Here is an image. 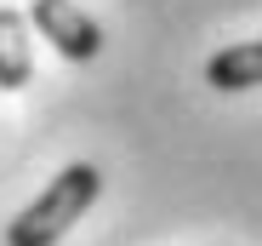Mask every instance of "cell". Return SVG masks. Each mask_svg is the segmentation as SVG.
<instances>
[{"mask_svg": "<svg viewBox=\"0 0 262 246\" xmlns=\"http://www.w3.org/2000/svg\"><path fill=\"white\" fill-rule=\"evenodd\" d=\"M97 195H103V172L92 166V160L63 166V172L6 223V246H57L85 212L97 206Z\"/></svg>", "mask_w": 262, "mask_h": 246, "instance_id": "cell-1", "label": "cell"}, {"mask_svg": "<svg viewBox=\"0 0 262 246\" xmlns=\"http://www.w3.org/2000/svg\"><path fill=\"white\" fill-rule=\"evenodd\" d=\"M29 29H34L40 40H52L69 63H92V58L103 52L97 17L85 12V6H74V0H34V6H29Z\"/></svg>", "mask_w": 262, "mask_h": 246, "instance_id": "cell-2", "label": "cell"}, {"mask_svg": "<svg viewBox=\"0 0 262 246\" xmlns=\"http://www.w3.org/2000/svg\"><path fill=\"white\" fill-rule=\"evenodd\" d=\"M205 86L211 92H251L262 86V40H234V46L205 58Z\"/></svg>", "mask_w": 262, "mask_h": 246, "instance_id": "cell-3", "label": "cell"}, {"mask_svg": "<svg viewBox=\"0 0 262 246\" xmlns=\"http://www.w3.org/2000/svg\"><path fill=\"white\" fill-rule=\"evenodd\" d=\"M34 80V40H29V17L0 6V92H23Z\"/></svg>", "mask_w": 262, "mask_h": 246, "instance_id": "cell-4", "label": "cell"}]
</instances>
